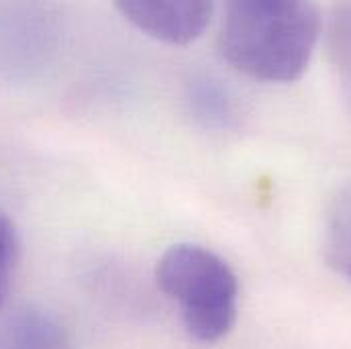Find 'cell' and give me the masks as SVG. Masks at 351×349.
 <instances>
[{
	"instance_id": "6da1fadb",
	"label": "cell",
	"mask_w": 351,
	"mask_h": 349,
	"mask_svg": "<svg viewBox=\"0 0 351 349\" xmlns=\"http://www.w3.org/2000/svg\"><path fill=\"white\" fill-rule=\"evenodd\" d=\"M321 31V10L313 2L241 0L227 4L217 47L250 78L294 82L308 70Z\"/></svg>"
},
{
	"instance_id": "3957f363",
	"label": "cell",
	"mask_w": 351,
	"mask_h": 349,
	"mask_svg": "<svg viewBox=\"0 0 351 349\" xmlns=\"http://www.w3.org/2000/svg\"><path fill=\"white\" fill-rule=\"evenodd\" d=\"M114 6L135 29L168 45H188L196 41L215 14V4L204 0H119Z\"/></svg>"
},
{
	"instance_id": "52a82bcc",
	"label": "cell",
	"mask_w": 351,
	"mask_h": 349,
	"mask_svg": "<svg viewBox=\"0 0 351 349\" xmlns=\"http://www.w3.org/2000/svg\"><path fill=\"white\" fill-rule=\"evenodd\" d=\"M192 106L202 121L213 125H227L233 119L229 96L210 80H200L192 86Z\"/></svg>"
},
{
	"instance_id": "5b68a950",
	"label": "cell",
	"mask_w": 351,
	"mask_h": 349,
	"mask_svg": "<svg viewBox=\"0 0 351 349\" xmlns=\"http://www.w3.org/2000/svg\"><path fill=\"white\" fill-rule=\"evenodd\" d=\"M323 254L337 274L351 280V188L343 190L327 210Z\"/></svg>"
},
{
	"instance_id": "277c9868",
	"label": "cell",
	"mask_w": 351,
	"mask_h": 349,
	"mask_svg": "<svg viewBox=\"0 0 351 349\" xmlns=\"http://www.w3.org/2000/svg\"><path fill=\"white\" fill-rule=\"evenodd\" d=\"M0 349H72V339L53 315L21 309L0 323Z\"/></svg>"
},
{
	"instance_id": "8992f818",
	"label": "cell",
	"mask_w": 351,
	"mask_h": 349,
	"mask_svg": "<svg viewBox=\"0 0 351 349\" xmlns=\"http://www.w3.org/2000/svg\"><path fill=\"white\" fill-rule=\"evenodd\" d=\"M327 49L335 72L351 94V2L333 6L327 25Z\"/></svg>"
},
{
	"instance_id": "7a4b0ae2",
	"label": "cell",
	"mask_w": 351,
	"mask_h": 349,
	"mask_svg": "<svg viewBox=\"0 0 351 349\" xmlns=\"http://www.w3.org/2000/svg\"><path fill=\"white\" fill-rule=\"evenodd\" d=\"M162 292L174 300L186 333L198 344H217L233 329L239 280L231 265L196 243H178L156 265Z\"/></svg>"
},
{
	"instance_id": "ba28073f",
	"label": "cell",
	"mask_w": 351,
	"mask_h": 349,
	"mask_svg": "<svg viewBox=\"0 0 351 349\" xmlns=\"http://www.w3.org/2000/svg\"><path fill=\"white\" fill-rule=\"evenodd\" d=\"M16 258V231L12 221L0 213V306L6 298Z\"/></svg>"
}]
</instances>
